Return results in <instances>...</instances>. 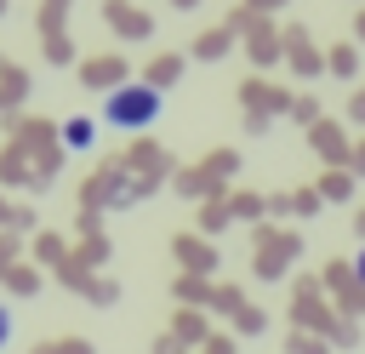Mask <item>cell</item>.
Returning <instances> with one entry per match:
<instances>
[{"label": "cell", "instance_id": "1", "mask_svg": "<svg viewBox=\"0 0 365 354\" xmlns=\"http://www.w3.org/2000/svg\"><path fill=\"white\" fill-rule=\"evenodd\" d=\"M103 120L120 126V131H143L160 120V91L154 86H114L108 103H103Z\"/></svg>", "mask_w": 365, "mask_h": 354}, {"label": "cell", "instance_id": "2", "mask_svg": "<svg viewBox=\"0 0 365 354\" xmlns=\"http://www.w3.org/2000/svg\"><path fill=\"white\" fill-rule=\"evenodd\" d=\"M63 143H68V148H91V143H97V126H91V120H68V126H63Z\"/></svg>", "mask_w": 365, "mask_h": 354}, {"label": "cell", "instance_id": "3", "mask_svg": "<svg viewBox=\"0 0 365 354\" xmlns=\"http://www.w3.org/2000/svg\"><path fill=\"white\" fill-rule=\"evenodd\" d=\"M6 343H11V314L0 308V348H6Z\"/></svg>", "mask_w": 365, "mask_h": 354}, {"label": "cell", "instance_id": "4", "mask_svg": "<svg viewBox=\"0 0 365 354\" xmlns=\"http://www.w3.org/2000/svg\"><path fill=\"white\" fill-rule=\"evenodd\" d=\"M354 274H359V280H365V251H359V257H354Z\"/></svg>", "mask_w": 365, "mask_h": 354}]
</instances>
